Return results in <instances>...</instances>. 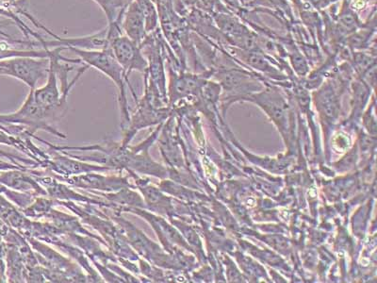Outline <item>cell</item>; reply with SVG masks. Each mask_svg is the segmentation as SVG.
<instances>
[{
    "instance_id": "cell-1",
    "label": "cell",
    "mask_w": 377,
    "mask_h": 283,
    "mask_svg": "<svg viewBox=\"0 0 377 283\" xmlns=\"http://www.w3.org/2000/svg\"><path fill=\"white\" fill-rule=\"evenodd\" d=\"M70 51L79 57L80 61L84 62L88 67H93L98 71L103 73L105 76L110 77L119 89V102H120L122 114L125 116V120L129 119V107H127L126 91H125V82H127L131 88L132 93H135L129 77L125 74L119 62H117L111 48L102 49V51H84V49L70 48Z\"/></svg>"
},
{
    "instance_id": "cell-2",
    "label": "cell",
    "mask_w": 377,
    "mask_h": 283,
    "mask_svg": "<svg viewBox=\"0 0 377 283\" xmlns=\"http://www.w3.org/2000/svg\"><path fill=\"white\" fill-rule=\"evenodd\" d=\"M50 58L17 57L0 61V74L17 77L30 89H36L41 80L48 77Z\"/></svg>"
},
{
    "instance_id": "cell-3",
    "label": "cell",
    "mask_w": 377,
    "mask_h": 283,
    "mask_svg": "<svg viewBox=\"0 0 377 283\" xmlns=\"http://www.w3.org/2000/svg\"><path fill=\"white\" fill-rule=\"evenodd\" d=\"M110 48L127 77L134 71L141 73L147 71L148 62L142 53L141 46L126 35H119L111 40Z\"/></svg>"
},
{
    "instance_id": "cell-4",
    "label": "cell",
    "mask_w": 377,
    "mask_h": 283,
    "mask_svg": "<svg viewBox=\"0 0 377 283\" xmlns=\"http://www.w3.org/2000/svg\"><path fill=\"white\" fill-rule=\"evenodd\" d=\"M59 111L49 110L42 107L36 102L33 89H30L27 100L23 104L20 110L10 116H0V120L8 122H21L28 125H33L36 128H46V123L54 119Z\"/></svg>"
},
{
    "instance_id": "cell-5",
    "label": "cell",
    "mask_w": 377,
    "mask_h": 283,
    "mask_svg": "<svg viewBox=\"0 0 377 283\" xmlns=\"http://www.w3.org/2000/svg\"><path fill=\"white\" fill-rule=\"evenodd\" d=\"M108 28L98 31L95 35L84 36V37L61 38L54 36L55 40L44 41L39 40L38 43L44 46V48H79L84 51H102L109 48L108 39H107Z\"/></svg>"
},
{
    "instance_id": "cell-6",
    "label": "cell",
    "mask_w": 377,
    "mask_h": 283,
    "mask_svg": "<svg viewBox=\"0 0 377 283\" xmlns=\"http://www.w3.org/2000/svg\"><path fill=\"white\" fill-rule=\"evenodd\" d=\"M121 27L123 35L138 45L141 46L147 38L148 33L144 12L135 0H131L125 10Z\"/></svg>"
},
{
    "instance_id": "cell-7",
    "label": "cell",
    "mask_w": 377,
    "mask_h": 283,
    "mask_svg": "<svg viewBox=\"0 0 377 283\" xmlns=\"http://www.w3.org/2000/svg\"><path fill=\"white\" fill-rule=\"evenodd\" d=\"M102 9L108 25L122 20L125 10L131 0H93Z\"/></svg>"
}]
</instances>
